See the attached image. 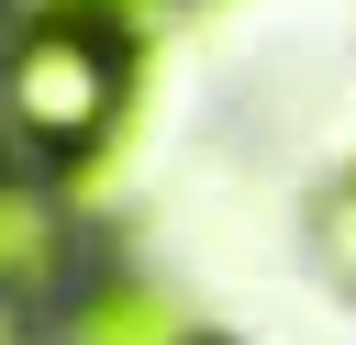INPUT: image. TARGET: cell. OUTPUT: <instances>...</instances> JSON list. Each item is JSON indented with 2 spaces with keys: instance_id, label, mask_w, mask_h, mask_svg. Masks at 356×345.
I'll return each mask as SVG.
<instances>
[{
  "instance_id": "obj_1",
  "label": "cell",
  "mask_w": 356,
  "mask_h": 345,
  "mask_svg": "<svg viewBox=\"0 0 356 345\" xmlns=\"http://www.w3.org/2000/svg\"><path fill=\"white\" fill-rule=\"evenodd\" d=\"M122 89H134V56L122 33H100L89 11H56V22H22L0 45V134L22 156H89L111 122H122Z\"/></svg>"
},
{
  "instance_id": "obj_2",
  "label": "cell",
  "mask_w": 356,
  "mask_h": 345,
  "mask_svg": "<svg viewBox=\"0 0 356 345\" xmlns=\"http://www.w3.org/2000/svg\"><path fill=\"white\" fill-rule=\"evenodd\" d=\"M78 267V234H67V200L33 189V178H0V300H56Z\"/></svg>"
},
{
  "instance_id": "obj_3",
  "label": "cell",
  "mask_w": 356,
  "mask_h": 345,
  "mask_svg": "<svg viewBox=\"0 0 356 345\" xmlns=\"http://www.w3.org/2000/svg\"><path fill=\"white\" fill-rule=\"evenodd\" d=\"M78 345H189V334H178V300H167V289H145V278H111V289H89V312H78Z\"/></svg>"
},
{
  "instance_id": "obj_4",
  "label": "cell",
  "mask_w": 356,
  "mask_h": 345,
  "mask_svg": "<svg viewBox=\"0 0 356 345\" xmlns=\"http://www.w3.org/2000/svg\"><path fill=\"white\" fill-rule=\"evenodd\" d=\"M312 256L334 267V289H356V178H345V189L312 211Z\"/></svg>"
},
{
  "instance_id": "obj_5",
  "label": "cell",
  "mask_w": 356,
  "mask_h": 345,
  "mask_svg": "<svg viewBox=\"0 0 356 345\" xmlns=\"http://www.w3.org/2000/svg\"><path fill=\"white\" fill-rule=\"evenodd\" d=\"M0 345H22V312H11V300H0Z\"/></svg>"
}]
</instances>
